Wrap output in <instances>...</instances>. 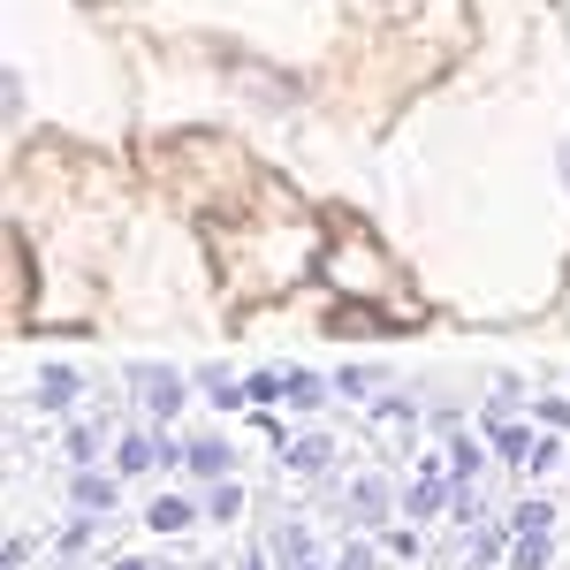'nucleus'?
Wrapping results in <instances>:
<instances>
[{
	"label": "nucleus",
	"instance_id": "obj_18",
	"mask_svg": "<svg viewBox=\"0 0 570 570\" xmlns=\"http://www.w3.org/2000/svg\"><path fill=\"white\" fill-rule=\"evenodd\" d=\"M365 411H373V419H381V426H395V419H419V395H403V389H381L373 395V403H365Z\"/></svg>",
	"mask_w": 570,
	"mask_h": 570
},
{
	"label": "nucleus",
	"instance_id": "obj_10",
	"mask_svg": "<svg viewBox=\"0 0 570 570\" xmlns=\"http://www.w3.org/2000/svg\"><path fill=\"white\" fill-rule=\"evenodd\" d=\"M266 548H274V563H282V570H312V525H297V518H282Z\"/></svg>",
	"mask_w": 570,
	"mask_h": 570
},
{
	"label": "nucleus",
	"instance_id": "obj_14",
	"mask_svg": "<svg viewBox=\"0 0 570 570\" xmlns=\"http://www.w3.org/2000/svg\"><path fill=\"white\" fill-rule=\"evenodd\" d=\"M381 381H389L381 365H343V373H335V395H351V403H373V395H381Z\"/></svg>",
	"mask_w": 570,
	"mask_h": 570
},
{
	"label": "nucleus",
	"instance_id": "obj_4",
	"mask_svg": "<svg viewBox=\"0 0 570 570\" xmlns=\"http://www.w3.org/2000/svg\"><path fill=\"white\" fill-rule=\"evenodd\" d=\"M343 510H351L357 525H389V510H395V494L381 472H357L351 487H343Z\"/></svg>",
	"mask_w": 570,
	"mask_h": 570
},
{
	"label": "nucleus",
	"instance_id": "obj_15",
	"mask_svg": "<svg viewBox=\"0 0 570 570\" xmlns=\"http://www.w3.org/2000/svg\"><path fill=\"white\" fill-rule=\"evenodd\" d=\"M480 464H487L480 434H456V441H449V472H456V487H472V480H480Z\"/></svg>",
	"mask_w": 570,
	"mask_h": 570
},
{
	"label": "nucleus",
	"instance_id": "obj_5",
	"mask_svg": "<svg viewBox=\"0 0 570 570\" xmlns=\"http://www.w3.org/2000/svg\"><path fill=\"white\" fill-rule=\"evenodd\" d=\"M480 434L494 441V456H502V464H525V472H532V449H540V434H532V426H510V419H480Z\"/></svg>",
	"mask_w": 570,
	"mask_h": 570
},
{
	"label": "nucleus",
	"instance_id": "obj_21",
	"mask_svg": "<svg viewBox=\"0 0 570 570\" xmlns=\"http://www.w3.org/2000/svg\"><path fill=\"white\" fill-rule=\"evenodd\" d=\"M335 570H381V556H373V548H365V540H351V548H343V556H335Z\"/></svg>",
	"mask_w": 570,
	"mask_h": 570
},
{
	"label": "nucleus",
	"instance_id": "obj_7",
	"mask_svg": "<svg viewBox=\"0 0 570 570\" xmlns=\"http://www.w3.org/2000/svg\"><path fill=\"white\" fill-rule=\"evenodd\" d=\"M31 395H39V411H77V395H85V373H77V365H46Z\"/></svg>",
	"mask_w": 570,
	"mask_h": 570
},
{
	"label": "nucleus",
	"instance_id": "obj_6",
	"mask_svg": "<svg viewBox=\"0 0 570 570\" xmlns=\"http://www.w3.org/2000/svg\"><path fill=\"white\" fill-rule=\"evenodd\" d=\"M228 464H236V456H228V441H220V434L183 441V472H190V480H228Z\"/></svg>",
	"mask_w": 570,
	"mask_h": 570
},
{
	"label": "nucleus",
	"instance_id": "obj_9",
	"mask_svg": "<svg viewBox=\"0 0 570 570\" xmlns=\"http://www.w3.org/2000/svg\"><path fill=\"white\" fill-rule=\"evenodd\" d=\"M115 480H122V472H77V480H69V502H77V510H85V518H99V510H115Z\"/></svg>",
	"mask_w": 570,
	"mask_h": 570
},
{
	"label": "nucleus",
	"instance_id": "obj_19",
	"mask_svg": "<svg viewBox=\"0 0 570 570\" xmlns=\"http://www.w3.org/2000/svg\"><path fill=\"white\" fill-rule=\"evenodd\" d=\"M282 403H297V411H320V403H327V389H320L312 373H289V395H282Z\"/></svg>",
	"mask_w": 570,
	"mask_h": 570
},
{
	"label": "nucleus",
	"instance_id": "obj_25",
	"mask_svg": "<svg viewBox=\"0 0 570 570\" xmlns=\"http://www.w3.org/2000/svg\"><path fill=\"white\" fill-rule=\"evenodd\" d=\"M244 570H266V556H244Z\"/></svg>",
	"mask_w": 570,
	"mask_h": 570
},
{
	"label": "nucleus",
	"instance_id": "obj_20",
	"mask_svg": "<svg viewBox=\"0 0 570 570\" xmlns=\"http://www.w3.org/2000/svg\"><path fill=\"white\" fill-rule=\"evenodd\" d=\"M53 548H61V556H85L91 548V518H69V525L53 532Z\"/></svg>",
	"mask_w": 570,
	"mask_h": 570
},
{
	"label": "nucleus",
	"instance_id": "obj_22",
	"mask_svg": "<svg viewBox=\"0 0 570 570\" xmlns=\"http://www.w3.org/2000/svg\"><path fill=\"white\" fill-rule=\"evenodd\" d=\"M556 464H563V441L540 434V449H532V472H556Z\"/></svg>",
	"mask_w": 570,
	"mask_h": 570
},
{
	"label": "nucleus",
	"instance_id": "obj_11",
	"mask_svg": "<svg viewBox=\"0 0 570 570\" xmlns=\"http://www.w3.org/2000/svg\"><path fill=\"white\" fill-rule=\"evenodd\" d=\"M198 518H206V502H190V494H160V502L145 510V525H153V532H190Z\"/></svg>",
	"mask_w": 570,
	"mask_h": 570
},
{
	"label": "nucleus",
	"instance_id": "obj_17",
	"mask_svg": "<svg viewBox=\"0 0 570 570\" xmlns=\"http://www.w3.org/2000/svg\"><path fill=\"white\" fill-rule=\"evenodd\" d=\"M236 510H244V487H236V480L206 487V518H214V525H236Z\"/></svg>",
	"mask_w": 570,
	"mask_h": 570
},
{
	"label": "nucleus",
	"instance_id": "obj_16",
	"mask_svg": "<svg viewBox=\"0 0 570 570\" xmlns=\"http://www.w3.org/2000/svg\"><path fill=\"white\" fill-rule=\"evenodd\" d=\"M510 532H556V502H548V494H525V502L510 510Z\"/></svg>",
	"mask_w": 570,
	"mask_h": 570
},
{
	"label": "nucleus",
	"instance_id": "obj_1",
	"mask_svg": "<svg viewBox=\"0 0 570 570\" xmlns=\"http://www.w3.org/2000/svg\"><path fill=\"white\" fill-rule=\"evenodd\" d=\"M130 403L153 419V426H168L183 403H190V381H183L176 365H130Z\"/></svg>",
	"mask_w": 570,
	"mask_h": 570
},
{
	"label": "nucleus",
	"instance_id": "obj_12",
	"mask_svg": "<svg viewBox=\"0 0 570 570\" xmlns=\"http://www.w3.org/2000/svg\"><path fill=\"white\" fill-rule=\"evenodd\" d=\"M99 449H107V419H77L69 434H61V456L85 472V464H99Z\"/></svg>",
	"mask_w": 570,
	"mask_h": 570
},
{
	"label": "nucleus",
	"instance_id": "obj_27",
	"mask_svg": "<svg viewBox=\"0 0 570 570\" xmlns=\"http://www.w3.org/2000/svg\"><path fill=\"white\" fill-rule=\"evenodd\" d=\"M206 570H220V563H206Z\"/></svg>",
	"mask_w": 570,
	"mask_h": 570
},
{
	"label": "nucleus",
	"instance_id": "obj_2",
	"mask_svg": "<svg viewBox=\"0 0 570 570\" xmlns=\"http://www.w3.org/2000/svg\"><path fill=\"white\" fill-rule=\"evenodd\" d=\"M456 502V472H449V456H419V480L403 487V510L426 525V518H441Z\"/></svg>",
	"mask_w": 570,
	"mask_h": 570
},
{
	"label": "nucleus",
	"instance_id": "obj_3",
	"mask_svg": "<svg viewBox=\"0 0 570 570\" xmlns=\"http://www.w3.org/2000/svg\"><path fill=\"white\" fill-rule=\"evenodd\" d=\"M153 464H183V449L160 434V426H137V434L115 441V472H122V480H145Z\"/></svg>",
	"mask_w": 570,
	"mask_h": 570
},
{
	"label": "nucleus",
	"instance_id": "obj_8",
	"mask_svg": "<svg viewBox=\"0 0 570 570\" xmlns=\"http://www.w3.org/2000/svg\"><path fill=\"white\" fill-rule=\"evenodd\" d=\"M282 464L297 472V480H320L327 464H335V441L327 434H305V441H282Z\"/></svg>",
	"mask_w": 570,
	"mask_h": 570
},
{
	"label": "nucleus",
	"instance_id": "obj_24",
	"mask_svg": "<svg viewBox=\"0 0 570 570\" xmlns=\"http://www.w3.org/2000/svg\"><path fill=\"white\" fill-rule=\"evenodd\" d=\"M115 570H153V563H145V556H122V563H115Z\"/></svg>",
	"mask_w": 570,
	"mask_h": 570
},
{
	"label": "nucleus",
	"instance_id": "obj_26",
	"mask_svg": "<svg viewBox=\"0 0 570 570\" xmlns=\"http://www.w3.org/2000/svg\"><path fill=\"white\" fill-rule=\"evenodd\" d=\"M563 183H570V137H563Z\"/></svg>",
	"mask_w": 570,
	"mask_h": 570
},
{
	"label": "nucleus",
	"instance_id": "obj_13",
	"mask_svg": "<svg viewBox=\"0 0 570 570\" xmlns=\"http://www.w3.org/2000/svg\"><path fill=\"white\" fill-rule=\"evenodd\" d=\"M548 563H556L548 532H510V570H548Z\"/></svg>",
	"mask_w": 570,
	"mask_h": 570
},
{
	"label": "nucleus",
	"instance_id": "obj_23",
	"mask_svg": "<svg viewBox=\"0 0 570 570\" xmlns=\"http://www.w3.org/2000/svg\"><path fill=\"white\" fill-rule=\"evenodd\" d=\"M532 411H540V419H548V426H570V403H563V395H540V403H532Z\"/></svg>",
	"mask_w": 570,
	"mask_h": 570
}]
</instances>
